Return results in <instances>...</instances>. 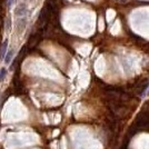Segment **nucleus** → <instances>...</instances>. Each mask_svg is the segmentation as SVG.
I'll return each instance as SVG.
<instances>
[{"instance_id":"nucleus-1","label":"nucleus","mask_w":149,"mask_h":149,"mask_svg":"<svg viewBox=\"0 0 149 149\" xmlns=\"http://www.w3.org/2000/svg\"><path fill=\"white\" fill-rule=\"evenodd\" d=\"M7 47H8V41L5 40L3 44H2V46H1V51H0V56H1V58H5V56H6Z\"/></svg>"},{"instance_id":"nucleus-2","label":"nucleus","mask_w":149,"mask_h":149,"mask_svg":"<svg viewBox=\"0 0 149 149\" xmlns=\"http://www.w3.org/2000/svg\"><path fill=\"white\" fill-rule=\"evenodd\" d=\"M25 8H26L25 5H20V6L17 8V10H16V13H17L18 16H22V15H25L26 11H27Z\"/></svg>"},{"instance_id":"nucleus-3","label":"nucleus","mask_w":149,"mask_h":149,"mask_svg":"<svg viewBox=\"0 0 149 149\" xmlns=\"http://www.w3.org/2000/svg\"><path fill=\"white\" fill-rule=\"evenodd\" d=\"M13 50H9L8 52H6V56H5V62H6V63H9V62L11 61V59H13Z\"/></svg>"},{"instance_id":"nucleus-4","label":"nucleus","mask_w":149,"mask_h":149,"mask_svg":"<svg viewBox=\"0 0 149 149\" xmlns=\"http://www.w3.org/2000/svg\"><path fill=\"white\" fill-rule=\"evenodd\" d=\"M6 74H7L6 68H1V69H0V82H1V81H3L5 77H6Z\"/></svg>"}]
</instances>
